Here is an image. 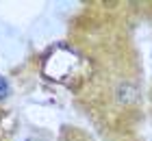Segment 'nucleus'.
I'll use <instances>...</instances> for the list:
<instances>
[{"mask_svg":"<svg viewBox=\"0 0 152 141\" xmlns=\"http://www.w3.org/2000/svg\"><path fill=\"white\" fill-rule=\"evenodd\" d=\"M135 98H137V87H135V85H130V83H122L120 87H117V100H120L122 104L133 102Z\"/></svg>","mask_w":152,"mask_h":141,"instance_id":"f257e3e1","label":"nucleus"},{"mask_svg":"<svg viewBox=\"0 0 152 141\" xmlns=\"http://www.w3.org/2000/svg\"><path fill=\"white\" fill-rule=\"evenodd\" d=\"M7 91H9V85H7V80L2 78V76H0V98H4Z\"/></svg>","mask_w":152,"mask_h":141,"instance_id":"f03ea898","label":"nucleus"},{"mask_svg":"<svg viewBox=\"0 0 152 141\" xmlns=\"http://www.w3.org/2000/svg\"><path fill=\"white\" fill-rule=\"evenodd\" d=\"M26 141H39V139H35V137H28V139H26Z\"/></svg>","mask_w":152,"mask_h":141,"instance_id":"7ed1b4c3","label":"nucleus"}]
</instances>
